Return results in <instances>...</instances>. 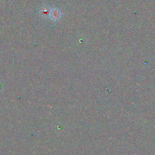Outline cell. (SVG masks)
<instances>
[{
	"instance_id": "7a4b0ae2",
	"label": "cell",
	"mask_w": 155,
	"mask_h": 155,
	"mask_svg": "<svg viewBox=\"0 0 155 155\" xmlns=\"http://www.w3.org/2000/svg\"><path fill=\"white\" fill-rule=\"evenodd\" d=\"M50 12H51V9H48V7H46V6H44L40 10V14L42 17L44 18H49L50 15Z\"/></svg>"
},
{
	"instance_id": "6da1fadb",
	"label": "cell",
	"mask_w": 155,
	"mask_h": 155,
	"mask_svg": "<svg viewBox=\"0 0 155 155\" xmlns=\"http://www.w3.org/2000/svg\"><path fill=\"white\" fill-rule=\"evenodd\" d=\"M61 16V13L59 9H51V12H50V15H49V18H51V19H52L53 21H58V19H60Z\"/></svg>"
}]
</instances>
